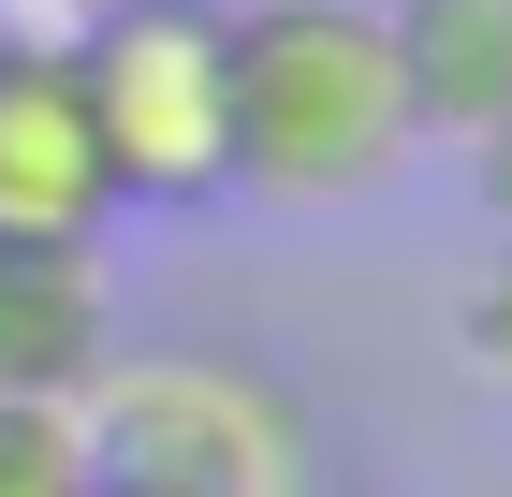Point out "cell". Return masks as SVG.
Masks as SVG:
<instances>
[{
	"label": "cell",
	"mask_w": 512,
	"mask_h": 497,
	"mask_svg": "<svg viewBox=\"0 0 512 497\" xmlns=\"http://www.w3.org/2000/svg\"><path fill=\"white\" fill-rule=\"evenodd\" d=\"M425 161L381 0H235V191L366 205Z\"/></svg>",
	"instance_id": "1"
},
{
	"label": "cell",
	"mask_w": 512,
	"mask_h": 497,
	"mask_svg": "<svg viewBox=\"0 0 512 497\" xmlns=\"http://www.w3.org/2000/svg\"><path fill=\"white\" fill-rule=\"evenodd\" d=\"M103 497H308V395L249 351H103L74 395Z\"/></svg>",
	"instance_id": "2"
},
{
	"label": "cell",
	"mask_w": 512,
	"mask_h": 497,
	"mask_svg": "<svg viewBox=\"0 0 512 497\" xmlns=\"http://www.w3.org/2000/svg\"><path fill=\"white\" fill-rule=\"evenodd\" d=\"M74 88L103 132V176L132 205H220L235 191V0H88Z\"/></svg>",
	"instance_id": "3"
},
{
	"label": "cell",
	"mask_w": 512,
	"mask_h": 497,
	"mask_svg": "<svg viewBox=\"0 0 512 497\" xmlns=\"http://www.w3.org/2000/svg\"><path fill=\"white\" fill-rule=\"evenodd\" d=\"M118 176L74 88V30L59 15H0V234H88L103 249Z\"/></svg>",
	"instance_id": "4"
},
{
	"label": "cell",
	"mask_w": 512,
	"mask_h": 497,
	"mask_svg": "<svg viewBox=\"0 0 512 497\" xmlns=\"http://www.w3.org/2000/svg\"><path fill=\"white\" fill-rule=\"evenodd\" d=\"M118 351V278L88 234H0V410H74Z\"/></svg>",
	"instance_id": "5"
},
{
	"label": "cell",
	"mask_w": 512,
	"mask_h": 497,
	"mask_svg": "<svg viewBox=\"0 0 512 497\" xmlns=\"http://www.w3.org/2000/svg\"><path fill=\"white\" fill-rule=\"evenodd\" d=\"M381 30L410 74V132L483 161L512 132V0H381Z\"/></svg>",
	"instance_id": "6"
},
{
	"label": "cell",
	"mask_w": 512,
	"mask_h": 497,
	"mask_svg": "<svg viewBox=\"0 0 512 497\" xmlns=\"http://www.w3.org/2000/svg\"><path fill=\"white\" fill-rule=\"evenodd\" d=\"M0 497H103L74 410H0Z\"/></svg>",
	"instance_id": "7"
},
{
	"label": "cell",
	"mask_w": 512,
	"mask_h": 497,
	"mask_svg": "<svg viewBox=\"0 0 512 497\" xmlns=\"http://www.w3.org/2000/svg\"><path fill=\"white\" fill-rule=\"evenodd\" d=\"M469 351L512 381V234H498V264H483V293H469Z\"/></svg>",
	"instance_id": "8"
},
{
	"label": "cell",
	"mask_w": 512,
	"mask_h": 497,
	"mask_svg": "<svg viewBox=\"0 0 512 497\" xmlns=\"http://www.w3.org/2000/svg\"><path fill=\"white\" fill-rule=\"evenodd\" d=\"M15 15H59V30H74V15H88V0H15Z\"/></svg>",
	"instance_id": "9"
}]
</instances>
